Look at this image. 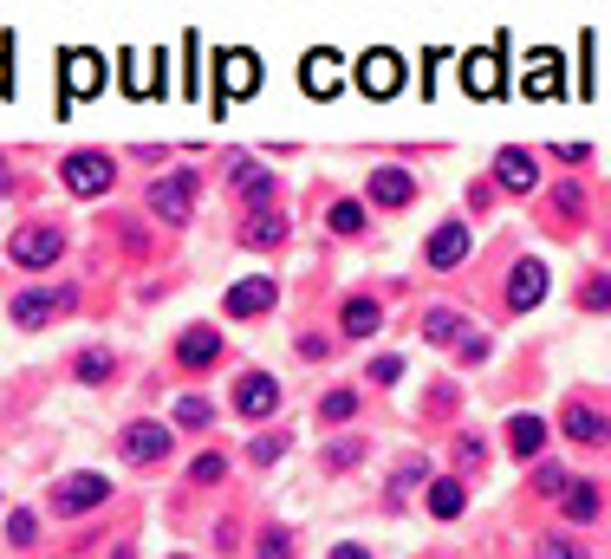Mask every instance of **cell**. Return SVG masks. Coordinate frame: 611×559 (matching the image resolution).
<instances>
[{"label":"cell","mask_w":611,"mask_h":559,"mask_svg":"<svg viewBox=\"0 0 611 559\" xmlns=\"http://www.w3.org/2000/svg\"><path fill=\"white\" fill-rule=\"evenodd\" d=\"M150 215H156L163 228H182V221L195 215V176H189V169H176V176L150 182Z\"/></svg>","instance_id":"1"},{"label":"cell","mask_w":611,"mask_h":559,"mask_svg":"<svg viewBox=\"0 0 611 559\" xmlns=\"http://www.w3.org/2000/svg\"><path fill=\"white\" fill-rule=\"evenodd\" d=\"M111 176H117V163H111V156H98V150H72V156H65V169H59V182H65L72 195H104V189H111Z\"/></svg>","instance_id":"2"},{"label":"cell","mask_w":611,"mask_h":559,"mask_svg":"<svg viewBox=\"0 0 611 559\" xmlns=\"http://www.w3.org/2000/svg\"><path fill=\"white\" fill-rule=\"evenodd\" d=\"M104 501H111V482H104L98 469L65 475V482L52 488V508H59V514H91V508H104Z\"/></svg>","instance_id":"3"},{"label":"cell","mask_w":611,"mask_h":559,"mask_svg":"<svg viewBox=\"0 0 611 559\" xmlns=\"http://www.w3.org/2000/svg\"><path fill=\"white\" fill-rule=\"evenodd\" d=\"M234 410L254 423V417H273L280 410V384H273V371H241V384H234Z\"/></svg>","instance_id":"4"},{"label":"cell","mask_w":611,"mask_h":559,"mask_svg":"<svg viewBox=\"0 0 611 559\" xmlns=\"http://www.w3.org/2000/svg\"><path fill=\"white\" fill-rule=\"evenodd\" d=\"M475 247V234H469V221H443L436 234H430V247H423V261L436 267V274H449V267H462V254Z\"/></svg>","instance_id":"5"},{"label":"cell","mask_w":611,"mask_h":559,"mask_svg":"<svg viewBox=\"0 0 611 559\" xmlns=\"http://www.w3.org/2000/svg\"><path fill=\"white\" fill-rule=\"evenodd\" d=\"M540 300H547V261L527 254V261H514V274H508V306H514V313H534Z\"/></svg>","instance_id":"6"},{"label":"cell","mask_w":611,"mask_h":559,"mask_svg":"<svg viewBox=\"0 0 611 559\" xmlns=\"http://www.w3.org/2000/svg\"><path fill=\"white\" fill-rule=\"evenodd\" d=\"M358 85H365L371 98H391V91L404 85V59H397V52H384V46H378V52H365V59H358Z\"/></svg>","instance_id":"7"},{"label":"cell","mask_w":611,"mask_h":559,"mask_svg":"<svg viewBox=\"0 0 611 559\" xmlns=\"http://www.w3.org/2000/svg\"><path fill=\"white\" fill-rule=\"evenodd\" d=\"M72 306V293H46V287H26V293H13V326H46V319H59Z\"/></svg>","instance_id":"8"},{"label":"cell","mask_w":611,"mask_h":559,"mask_svg":"<svg viewBox=\"0 0 611 559\" xmlns=\"http://www.w3.org/2000/svg\"><path fill=\"white\" fill-rule=\"evenodd\" d=\"M59 247H65V241H59V228H20L7 254H13L20 267H52V261H59Z\"/></svg>","instance_id":"9"},{"label":"cell","mask_w":611,"mask_h":559,"mask_svg":"<svg viewBox=\"0 0 611 559\" xmlns=\"http://www.w3.org/2000/svg\"><path fill=\"white\" fill-rule=\"evenodd\" d=\"M560 430H567L573 443H586V449H606V443H611V423L599 417V410H593V404H567Z\"/></svg>","instance_id":"10"},{"label":"cell","mask_w":611,"mask_h":559,"mask_svg":"<svg viewBox=\"0 0 611 559\" xmlns=\"http://www.w3.org/2000/svg\"><path fill=\"white\" fill-rule=\"evenodd\" d=\"M124 456L130 462H163L169 456V423H130L124 430Z\"/></svg>","instance_id":"11"},{"label":"cell","mask_w":611,"mask_h":559,"mask_svg":"<svg viewBox=\"0 0 611 559\" xmlns=\"http://www.w3.org/2000/svg\"><path fill=\"white\" fill-rule=\"evenodd\" d=\"M228 176H234V189H241L254 208H267V202H273V169H267V163H254V156H234V169H228Z\"/></svg>","instance_id":"12"},{"label":"cell","mask_w":611,"mask_h":559,"mask_svg":"<svg viewBox=\"0 0 611 559\" xmlns=\"http://www.w3.org/2000/svg\"><path fill=\"white\" fill-rule=\"evenodd\" d=\"M495 182H501V189H514V195L540 189V176H534V156H527V150H501V156H495Z\"/></svg>","instance_id":"13"},{"label":"cell","mask_w":611,"mask_h":559,"mask_svg":"<svg viewBox=\"0 0 611 559\" xmlns=\"http://www.w3.org/2000/svg\"><path fill=\"white\" fill-rule=\"evenodd\" d=\"M228 313H234V319L273 313V280H241V287H228Z\"/></svg>","instance_id":"14"},{"label":"cell","mask_w":611,"mask_h":559,"mask_svg":"<svg viewBox=\"0 0 611 559\" xmlns=\"http://www.w3.org/2000/svg\"><path fill=\"white\" fill-rule=\"evenodd\" d=\"M410 195H417V176H410V169H378V176H371V202H378V208H404Z\"/></svg>","instance_id":"15"},{"label":"cell","mask_w":611,"mask_h":559,"mask_svg":"<svg viewBox=\"0 0 611 559\" xmlns=\"http://www.w3.org/2000/svg\"><path fill=\"white\" fill-rule=\"evenodd\" d=\"M176 358H182V365H215V358H221V332H215V326H189V332L176 339Z\"/></svg>","instance_id":"16"},{"label":"cell","mask_w":611,"mask_h":559,"mask_svg":"<svg viewBox=\"0 0 611 559\" xmlns=\"http://www.w3.org/2000/svg\"><path fill=\"white\" fill-rule=\"evenodd\" d=\"M540 443H547V423L540 417H508V449H514V462H534L540 456Z\"/></svg>","instance_id":"17"},{"label":"cell","mask_w":611,"mask_h":559,"mask_svg":"<svg viewBox=\"0 0 611 559\" xmlns=\"http://www.w3.org/2000/svg\"><path fill=\"white\" fill-rule=\"evenodd\" d=\"M300 72H306L313 98H332V91H339V78H345V59H339V52H313V59H306Z\"/></svg>","instance_id":"18"},{"label":"cell","mask_w":611,"mask_h":559,"mask_svg":"<svg viewBox=\"0 0 611 559\" xmlns=\"http://www.w3.org/2000/svg\"><path fill=\"white\" fill-rule=\"evenodd\" d=\"M378 319H384V306H378V300H365V293L339 306V326H345V339H371V332H378Z\"/></svg>","instance_id":"19"},{"label":"cell","mask_w":611,"mask_h":559,"mask_svg":"<svg viewBox=\"0 0 611 559\" xmlns=\"http://www.w3.org/2000/svg\"><path fill=\"white\" fill-rule=\"evenodd\" d=\"M260 85V59H247V52H221V91H254Z\"/></svg>","instance_id":"20"},{"label":"cell","mask_w":611,"mask_h":559,"mask_svg":"<svg viewBox=\"0 0 611 559\" xmlns=\"http://www.w3.org/2000/svg\"><path fill=\"white\" fill-rule=\"evenodd\" d=\"M287 241V215L280 208H254L247 215V247H280Z\"/></svg>","instance_id":"21"},{"label":"cell","mask_w":611,"mask_h":559,"mask_svg":"<svg viewBox=\"0 0 611 559\" xmlns=\"http://www.w3.org/2000/svg\"><path fill=\"white\" fill-rule=\"evenodd\" d=\"M98 78H104V65L91 59V52H65V91H98Z\"/></svg>","instance_id":"22"},{"label":"cell","mask_w":611,"mask_h":559,"mask_svg":"<svg viewBox=\"0 0 611 559\" xmlns=\"http://www.w3.org/2000/svg\"><path fill=\"white\" fill-rule=\"evenodd\" d=\"M462 501H469V495H462V482H449V475H443V482H430V514H436V521H456V514H462Z\"/></svg>","instance_id":"23"},{"label":"cell","mask_w":611,"mask_h":559,"mask_svg":"<svg viewBox=\"0 0 611 559\" xmlns=\"http://www.w3.org/2000/svg\"><path fill=\"white\" fill-rule=\"evenodd\" d=\"M560 495H567V501H560L567 521H593V514H599V488H593V482H567Z\"/></svg>","instance_id":"24"},{"label":"cell","mask_w":611,"mask_h":559,"mask_svg":"<svg viewBox=\"0 0 611 559\" xmlns=\"http://www.w3.org/2000/svg\"><path fill=\"white\" fill-rule=\"evenodd\" d=\"M326 221H332V234H365V228H371V208H365V202H332Z\"/></svg>","instance_id":"25"},{"label":"cell","mask_w":611,"mask_h":559,"mask_svg":"<svg viewBox=\"0 0 611 559\" xmlns=\"http://www.w3.org/2000/svg\"><path fill=\"white\" fill-rule=\"evenodd\" d=\"M423 339H430V345H456V339H462V313H449V306H436V313L423 319Z\"/></svg>","instance_id":"26"},{"label":"cell","mask_w":611,"mask_h":559,"mask_svg":"<svg viewBox=\"0 0 611 559\" xmlns=\"http://www.w3.org/2000/svg\"><path fill=\"white\" fill-rule=\"evenodd\" d=\"M410 488H430V462H423V456H410V462L391 475V501H404Z\"/></svg>","instance_id":"27"},{"label":"cell","mask_w":611,"mask_h":559,"mask_svg":"<svg viewBox=\"0 0 611 559\" xmlns=\"http://www.w3.org/2000/svg\"><path fill=\"white\" fill-rule=\"evenodd\" d=\"M469 91H475V98H495V91H501V85H495V52H475V59H469Z\"/></svg>","instance_id":"28"},{"label":"cell","mask_w":611,"mask_h":559,"mask_svg":"<svg viewBox=\"0 0 611 559\" xmlns=\"http://www.w3.org/2000/svg\"><path fill=\"white\" fill-rule=\"evenodd\" d=\"M176 423L182 430H208L215 423V404L208 397H176Z\"/></svg>","instance_id":"29"},{"label":"cell","mask_w":611,"mask_h":559,"mask_svg":"<svg viewBox=\"0 0 611 559\" xmlns=\"http://www.w3.org/2000/svg\"><path fill=\"white\" fill-rule=\"evenodd\" d=\"M319 417H326V423H345V417H358V391H326Z\"/></svg>","instance_id":"30"},{"label":"cell","mask_w":611,"mask_h":559,"mask_svg":"<svg viewBox=\"0 0 611 559\" xmlns=\"http://www.w3.org/2000/svg\"><path fill=\"white\" fill-rule=\"evenodd\" d=\"M221 475H228V462H221V456H215V449H208V456H195V462H189V482H195V488H215V482H221Z\"/></svg>","instance_id":"31"},{"label":"cell","mask_w":611,"mask_h":559,"mask_svg":"<svg viewBox=\"0 0 611 559\" xmlns=\"http://www.w3.org/2000/svg\"><path fill=\"white\" fill-rule=\"evenodd\" d=\"M7 541H13V547H33V541H39V521H33L26 508H20V514H7Z\"/></svg>","instance_id":"32"},{"label":"cell","mask_w":611,"mask_h":559,"mask_svg":"<svg viewBox=\"0 0 611 559\" xmlns=\"http://www.w3.org/2000/svg\"><path fill=\"white\" fill-rule=\"evenodd\" d=\"M78 378H85V384H104V378H111V352H85V358H78Z\"/></svg>","instance_id":"33"},{"label":"cell","mask_w":611,"mask_h":559,"mask_svg":"<svg viewBox=\"0 0 611 559\" xmlns=\"http://www.w3.org/2000/svg\"><path fill=\"white\" fill-rule=\"evenodd\" d=\"M540 559H586V547L567 541V534H547V541H540Z\"/></svg>","instance_id":"34"},{"label":"cell","mask_w":611,"mask_h":559,"mask_svg":"<svg viewBox=\"0 0 611 559\" xmlns=\"http://www.w3.org/2000/svg\"><path fill=\"white\" fill-rule=\"evenodd\" d=\"M580 300H586V313H606V306H611V280H606V274H593Z\"/></svg>","instance_id":"35"},{"label":"cell","mask_w":611,"mask_h":559,"mask_svg":"<svg viewBox=\"0 0 611 559\" xmlns=\"http://www.w3.org/2000/svg\"><path fill=\"white\" fill-rule=\"evenodd\" d=\"M287 554H293L287 528H267V534H260V559H287Z\"/></svg>","instance_id":"36"},{"label":"cell","mask_w":611,"mask_h":559,"mask_svg":"<svg viewBox=\"0 0 611 559\" xmlns=\"http://www.w3.org/2000/svg\"><path fill=\"white\" fill-rule=\"evenodd\" d=\"M358 456H365V449H358V443H332V449H326V469H352V462H358Z\"/></svg>","instance_id":"37"},{"label":"cell","mask_w":611,"mask_h":559,"mask_svg":"<svg viewBox=\"0 0 611 559\" xmlns=\"http://www.w3.org/2000/svg\"><path fill=\"white\" fill-rule=\"evenodd\" d=\"M397 378H404V358H378L371 365V384H397Z\"/></svg>","instance_id":"38"},{"label":"cell","mask_w":611,"mask_h":559,"mask_svg":"<svg viewBox=\"0 0 611 559\" xmlns=\"http://www.w3.org/2000/svg\"><path fill=\"white\" fill-rule=\"evenodd\" d=\"M553 208H560V215H580V208H586V195H580V189H573V182H567V189H560V195H553Z\"/></svg>","instance_id":"39"},{"label":"cell","mask_w":611,"mask_h":559,"mask_svg":"<svg viewBox=\"0 0 611 559\" xmlns=\"http://www.w3.org/2000/svg\"><path fill=\"white\" fill-rule=\"evenodd\" d=\"M280 449H287L280 436H260V443H254V462H280Z\"/></svg>","instance_id":"40"},{"label":"cell","mask_w":611,"mask_h":559,"mask_svg":"<svg viewBox=\"0 0 611 559\" xmlns=\"http://www.w3.org/2000/svg\"><path fill=\"white\" fill-rule=\"evenodd\" d=\"M456 462H462V469H475V462H482V443H475V436H462V443H456Z\"/></svg>","instance_id":"41"},{"label":"cell","mask_w":611,"mask_h":559,"mask_svg":"<svg viewBox=\"0 0 611 559\" xmlns=\"http://www.w3.org/2000/svg\"><path fill=\"white\" fill-rule=\"evenodd\" d=\"M534 488H540V495H560V488H567V475H560V469H540V475H534Z\"/></svg>","instance_id":"42"},{"label":"cell","mask_w":611,"mask_h":559,"mask_svg":"<svg viewBox=\"0 0 611 559\" xmlns=\"http://www.w3.org/2000/svg\"><path fill=\"white\" fill-rule=\"evenodd\" d=\"M326 352H332L326 339H313V332H300V358H326Z\"/></svg>","instance_id":"43"},{"label":"cell","mask_w":611,"mask_h":559,"mask_svg":"<svg viewBox=\"0 0 611 559\" xmlns=\"http://www.w3.org/2000/svg\"><path fill=\"white\" fill-rule=\"evenodd\" d=\"M332 559H371V554H365V547H352V541H345V547H332Z\"/></svg>","instance_id":"44"},{"label":"cell","mask_w":611,"mask_h":559,"mask_svg":"<svg viewBox=\"0 0 611 559\" xmlns=\"http://www.w3.org/2000/svg\"><path fill=\"white\" fill-rule=\"evenodd\" d=\"M0 98H7V52H0Z\"/></svg>","instance_id":"45"},{"label":"cell","mask_w":611,"mask_h":559,"mask_svg":"<svg viewBox=\"0 0 611 559\" xmlns=\"http://www.w3.org/2000/svg\"><path fill=\"white\" fill-rule=\"evenodd\" d=\"M111 559H137V547H117V554H111Z\"/></svg>","instance_id":"46"},{"label":"cell","mask_w":611,"mask_h":559,"mask_svg":"<svg viewBox=\"0 0 611 559\" xmlns=\"http://www.w3.org/2000/svg\"><path fill=\"white\" fill-rule=\"evenodd\" d=\"M176 559H189V554H176Z\"/></svg>","instance_id":"47"}]
</instances>
